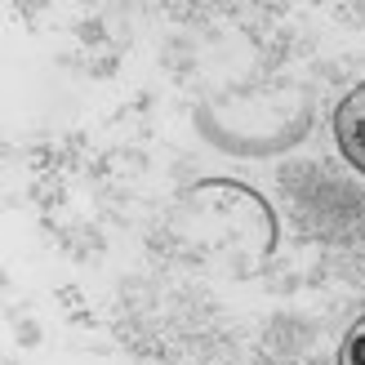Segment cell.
Here are the masks:
<instances>
[{"label":"cell","mask_w":365,"mask_h":365,"mask_svg":"<svg viewBox=\"0 0 365 365\" xmlns=\"http://www.w3.org/2000/svg\"><path fill=\"white\" fill-rule=\"evenodd\" d=\"M334 143H339L343 160L356 174H365V85L343 94V103L334 107Z\"/></svg>","instance_id":"obj_1"},{"label":"cell","mask_w":365,"mask_h":365,"mask_svg":"<svg viewBox=\"0 0 365 365\" xmlns=\"http://www.w3.org/2000/svg\"><path fill=\"white\" fill-rule=\"evenodd\" d=\"M339 365H365V317L348 330V339H343V348H339Z\"/></svg>","instance_id":"obj_2"}]
</instances>
